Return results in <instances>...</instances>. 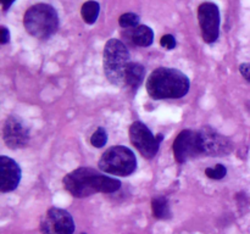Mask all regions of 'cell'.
<instances>
[{
    "label": "cell",
    "instance_id": "4",
    "mask_svg": "<svg viewBox=\"0 0 250 234\" xmlns=\"http://www.w3.org/2000/svg\"><path fill=\"white\" fill-rule=\"evenodd\" d=\"M129 51L120 39L112 38L105 44L103 65L105 77L110 83L117 87L125 84L126 70L129 65Z\"/></svg>",
    "mask_w": 250,
    "mask_h": 234
},
{
    "label": "cell",
    "instance_id": "9",
    "mask_svg": "<svg viewBox=\"0 0 250 234\" xmlns=\"http://www.w3.org/2000/svg\"><path fill=\"white\" fill-rule=\"evenodd\" d=\"M202 37L205 43H215L220 34V10L214 2H203L198 7Z\"/></svg>",
    "mask_w": 250,
    "mask_h": 234
},
{
    "label": "cell",
    "instance_id": "8",
    "mask_svg": "<svg viewBox=\"0 0 250 234\" xmlns=\"http://www.w3.org/2000/svg\"><path fill=\"white\" fill-rule=\"evenodd\" d=\"M43 234H73L75 222L70 212L59 207H51L41 219Z\"/></svg>",
    "mask_w": 250,
    "mask_h": 234
},
{
    "label": "cell",
    "instance_id": "17",
    "mask_svg": "<svg viewBox=\"0 0 250 234\" xmlns=\"http://www.w3.org/2000/svg\"><path fill=\"white\" fill-rule=\"evenodd\" d=\"M139 22V16L138 15L133 14V12H126V14L121 15L119 19L120 26L124 27V28H137L138 27Z\"/></svg>",
    "mask_w": 250,
    "mask_h": 234
},
{
    "label": "cell",
    "instance_id": "2",
    "mask_svg": "<svg viewBox=\"0 0 250 234\" xmlns=\"http://www.w3.org/2000/svg\"><path fill=\"white\" fill-rule=\"evenodd\" d=\"M187 76L177 68L159 67L146 79V92L153 99H180L189 92Z\"/></svg>",
    "mask_w": 250,
    "mask_h": 234
},
{
    "label": "cell",
    "instance_id": "21",
    "mask_svg": "<svg viewBox=\"0 0 250 234\" xmlns=\"http://www.w3.org/2000/svg\"><path fill=\"white\" fill-rule=\"evenodd\" d=\"M239 72L250 83V63L246 62L239 66Z\"/></svg>",
    "mask_w": 250,
    "mask_h": 234
},
{
    "label": "cell",
    "instance_id": "19",
    "mask_svg": "<svg viewBox=\"0 0 250 234\" xmlns=\"http://www.w3.org/2000/svg\"><path fill=\"white\" fill-rule=\"evenodd\" d=\"M205 175L210 179H222L227 175V168L224 165H221V163H217L214 167H208L205 170Z\"/></svg>",
    "mask_w": 250,
    "mask_h": 234
},
{
    "label": "cell",
    "instance_id": "1",
    "mask_svg": "<svg viewBox=\"0 0 250 234\" xmlns=\"http://www.w3.org/2000/svg\"><path fill=\"white\" fill-rule=\"evenodd\" d=\"M63 187L75 197H87L95 193H115L121 187L116 178L89 167H80L63 177Z\"/></svg>",
    "mask_w": 250,
    "mask_h": 234
},
{
    "label": "cell",
    "instance_id": "7",
    "mask_svg": "<svg viewBox=\"0 0 250 234\" xmlns=\"http://www.w3.org/2000/svg\"><path fill=\"white\" fill-rule=\"evenodd\" d=\"M197 134L202 155L224 156L229 155L233 149L232 141L227 136L212 129L211 127H203L197 132Z\"/></svg>",
    "mask_w": 250,
    "mask_h": 234
},
{
    "label": "cell",
    "instance_id": "15",
    "mask_svg": "<svg viewBox=\"0 0 250 234\" xmlns=\"http://www.w3.org/2000/svg\"><path fill=\"white\" fill-rule=\"evenodd\" d=\"M151 210H153V214L155 218L166 219L171 217L170 205H168V200L165 196L154 197L153 201H151Z\"/></svg>",
    "mask_w": 250,
    "mask_h": 234
},
{
    "label": "cell",
    "instance_id": "14",
    "mask_svg": "<svg viewBox=\"0 0 250 234\" xmlns=\"http://www.w3.org/2000/svg\"><path fill=\"white\" fill-rule=\"evenodd\" d=\"M132 40L138 46H149L153 44L154 40V32L150 27L148 26H138L134 28L132 33Z\"/></svg>",
    "mask_w": 250,
    "mask_h": 234
},
{
    "label": "cell",
    "instance_id": "20",
    "mask_svg": "<svg viewBox=\"0 0 250 234\" xmlns=\"http://www.w3.org/2000/svg\"><path fill=\"white\" fill-rule=\"evenodd\" d=\"M160 44L163 48L167 49V50H172L176 46V39L172 34H165L163 38L160 39Z\"/></svg>",
    "mask_w": 250,
    "mask_h": 234
},
{
    "label": "cell",
    "instance_id": "3",
    "mask_svg": "<svg viewBox=\"0 0 250 234\" xmlns=\"http://www.w3.org/2000/svg\"><path fill=\"white\" fill-rule=\"evenodd\" d=\"M23 24L26 31L34 38L48 39L59 28L58 12L49 4H36L24 14Z\"/></svg>",
    "mask_w": 250,
    "mask_h": 234
},
{
    "label": "cell",
    "instance_id": "16",
    "mask_svg": "<svg viewBox=\"0 0 250 234\" xmlns=\"http://www.w3.org/2000/svg\"><path fill=\"white\" fill-rule=\"evenodd\" d=\"M100 11V5L97 1H87L82 5L81 14L85 23L93 24L98 20Z\"/></svg>",
    "mask_w": 250,
    "mask_h": 234
},
{
    "label": "cell",
    "instance_id": "11",
    "mask_svg": "<svg viewBox=\"0 0 250 234\" xmlns=\"http://www.w3.org/2000/svg\"><path fill=\"white\" fill-rule=\"evenodd\" d=\"M2 138L10 149L24 148L29 140V129L21 118L9 116L2 128Z\"/></svg>",
    "mask_w": 250,
    "mask_h": 234
},
{
    "label": "cell",
    "instance_id": "22",
    "mask_svg": "<svg viewBox=\"0 0 250 234\" xmlns=\"http://www.w3.org/2000/svg\"><path fill=\"white\" fill-rule=\"evenodd\" d=\"M0 32H1V38H0V43H1V44L9 43V40H10V32L7 31L6 27H4V26L0 27Z\"/></svg>",
    "mask_w": 250,
    "mask_h": 234
},
{
    "label": "cell",
    "instance_id": "24",
    "mask_svg": "<svg viewBox=\"0 0 250 234\" xmlns=\"http://www.w3.org/2000/svg\"><path fill=\"white\" fill-rule=\"evenodd\" d=\"M82 234H85V233H82Z\"/></svg>",
    "mask_w": 250,
    "mask_h": 234
},
{
    "label": "cell",
    "instance_id": "12",
    "mask_svg": "<svg viewBox=\"0 0 250 234\" xmlns=\"http://www.w3.org/2000/svg\"><path fill=\"white\" fill-rule=\"evenodd\" d=\"M21 180V168L16 161L7 156H0V190L2 193L12 192Z\"/></svg>",
    "mask_w": 250,
    "mask_h": 234
},
{
    "label": "cell",
    "instance_id": "13",
    "mask_svg": "<svg viewBox=\"0 0 250 234\" xmlns=\"http://www.w3.org/2000/svg\"><path fill=\"white\" fill-rule=\"evenodd\" d=\"M146 77V70L141 63L129 62L126 70V77H125V84L131 88H138Z\"/></svg>",
    "mask_w": 250,
    "mask_h": 234
},
{
    "label": "cell",
    "instance_id": "5",
    "mask_svg": "<svg viewBox=\"0 0 250 234\" xmlns=\"http://www.w3.org/2000/svg\"><path fill=\"white\" fill-rule=\"evenodd\" d=\"M99 168L107 175L126 177L136 171V155L127 146H111L103 154L99 161Z\"/></svg>",
    "mask_w": 250,
    "mask_h": 234
},
{
    "label": "cell",
    "instance_id": "10",
    "mask_svg": "<svg viewBox=\"0 0 250 234\" xmlns=\"http://www.w3.org/2000/svg\"><path fill=\"white\" fill-rule=\"evenodd\" d=\"M173 155L178 163H185L190 158L202 155L197 132L190 129L181 132L173 141Z\"/></svg>",
    "mask_w": 250,
    "mask_h": 234
},
{
    "label": "cell",
    "instance_id": "18",
    "mask_svg": "<svg viewBox=\"0 0 250 234\" xmlns=\"http://www.w3.org/2000/svg\"><path fill=\"white\" fill-rule=\"evenodd\" d=\"M107 141V134L103 127H99L90 136V144L95 148H103Z\"/></svg>",
    "mask_w": 250,
    "mask_h": 234
},
{
    "label": "cell",
    "instance_id": "6",
    "mask_svg": "<svg viewBox=\"0 0 250 234\" xmlns=\"http://www.w3.org/2000/svg\"><path fill=\"white\" fill-rule=\"evenodd\" d=\"M129 139L134 148L146 158H153L158 154L159 146L164 139L163 134L154 136L150 129L141 121L132 123L129 127Z\"/></svg>",
    "mask_w": 250,
    "mask_h": 234
},
{
    "label": "cell",
    "instance_id": "23",
    "mask_svg": "<svg viewBox=\"0 0 250 234\" xmlns=\"http://www.w3.org/2000/svg\"><path fill=\"white\" fill-rule=\"evenodd\" d=\"M12 4H14V1H10V2H4V1H2V2H1L2 10H4V11H7V9H9V7L11 6Z\"/></svg>",
    "mask_w": 250,
    "mask_h": 234
}]
</instances>
